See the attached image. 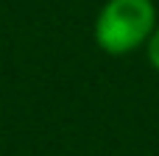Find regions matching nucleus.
Instances as JSON below:
<instances>
[{
    "label": "nucleus",
    "mask_w": 159,
    "mask_h": 156,
    "mask_svg": "<svg viewBox=\"0 0 159 156\" xmlns=\"http://www.w3.org/2000/svg\"><path fill=\"white\" fill-rule=\"evenodd\" d=\"M157 28L151 0H106L95 20V42L109 56H126L148 42Z\"/></svg>",
    "instance_id": "f257e3e1"
},
{
    "label": "nucleus",
    "mask_w": 159,
    "mask_h": 156,
    "mask_svg": "<svg viewBox=\"0 0 159 156\" xmlns=\"http://www.w3.org/2000/svg\"><path fill=\"white\" fill-rule=\"evenodd\" d=\"M145 50H148V61H151V67L159 73V25L154 28V33L148 36V42H145Z\"/></svg>",
    "instance_id": "f03ea898"
}]
</instances>
